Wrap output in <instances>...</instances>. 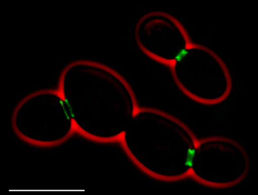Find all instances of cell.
Instances as JSON below:
<instances>
[{
  "label": "cell",
  "instance_id": "obj_1",
  "mask_svg": "<svg viewBox=\"0 0 258 195\" xmlns=\"http://www.w3.org/2000/svg\"><path fill=\"white\" fill-rule=\"evenodd\" d=\"M61 90L74 122L99 139L122 134L137 112L134 94L126 83L94 61L78 60L68 66Z\"/></svg>",
  "mask_w": 258,
  "mask_h": 195
},
{
  "label": "cell",
  "instance_id": "obj_2",
  "mask_svg": "<svg viewBox=\"0 0 258 195\" xmlns=\"http://www.w3.org/2000/svg\"><path fill=\"white\" fill-rule=\"evenodd\" d=\"M124 142L132 157L145 171L166 179L190 173L198 142L178 119L149 108L136 112L125 130Z\"/></svg>",
  "mask_w": 258,
  "mask_h": 195
},
{
  "label": "cell",
  "instance_id": "obj_3",
  "mask_svg": "<svg viewBox=\"0 0 258 195\" xmlns=\"http://www.w3.org/2000/svg\"><path fill=\"white\" fill-rule=\"evenodd\" d=\"M180 89L200 104L221 103L229 96L232 80L225 62L209 47L191 43L172 64Z\"/></svg>",
  "mask_w": 258,
  "mask_h": 195
},
{
  "label": "cell",
  "instance_id": "obj_4",
  "mask_svg": "<svg viewBox=\"0 0 258 195\" xmlns=\"http://www.w3.org/2000/svg\"><path fill=\"white\" fill-rule=\"evenodd\" d=\"M73 119L63 97L52 91L31 94L19 105L15 127L26 139L40 143L64 140L72 130Z\"/></svg>",
  "mask_w": 258,
  "mask_h": 195
},
{
  "label": "cell",
  "instance_id": "obj_5",
  "mask_svg": "<svg viewBox=\"0 0 258 195\" xmlns=\"http://www.w3.org/2000/svg\"><path fill=\"white\" fill-rule=\"evenodd\" d=\"M249 167L248 155L241 145L228 138L212 137L197 142L190 173L201 183L226 187L242 181Z\"/></svg>",
  "mask_w": 258,
  "mask_h": 195
},
{
  "label": "cell",
  "instance_id": "obj_6",
  "mask_svg": "<svg viewBox=\"0 0 258 195\" xmlns=\"http://www.w3.org/2000/svg\"><path fill=\"white\" fill-rule=\"evenodd\" d=\"M136 38L150 57L172 66L191 44L186 30L175 17L160 11L150 12L138 22Z\"/></svg>",
  "mask_w": 258,
  "mask_h": 195
}]
</instances>
